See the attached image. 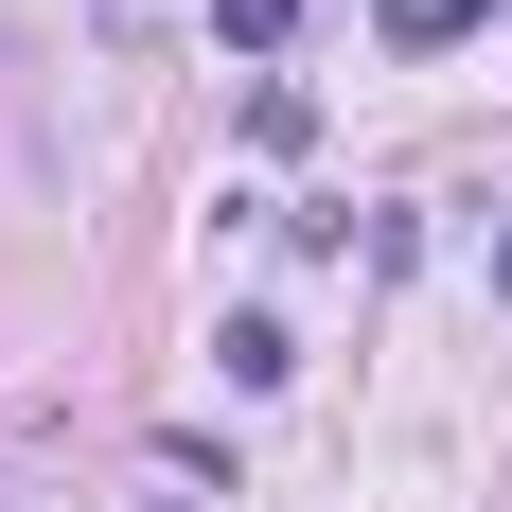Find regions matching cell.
I'll use <instances>...</instances> for the list:
<instances>
[{
    "label": "cell",
    "instance_id": "1",
    "mask_svg": "<svg viewBox=\"0 0 512 512\" xmlns=\"http://www.w3.org/2000/svg\"><path fill=\"white\" fill-rule=\"evenodd\" d=\"M212 354H230V389H283V371H301V336H283V318H230Z\"/></svg>",
    "mask_w": 512,
    "mask_h": 512
},
{
    "label": "cell",
    "instance_id": "2",
    "mask_svg": "<svg viewBox=\"0 0 512 512\" xmlns=\"http://www.w3.org/2000/svg\"><path fill=\"white\" fill-rule=\"evenodd\" d=\"M477 18H495V0H389V53H460Z\"/></svg>",
    "mask_w": 512,
    "mask_h": 512
},
{
    "label": "cell",
    "instance_id": "3",
    "mask_svg": "<svg viewBox=\"0 0 512 512\" xmlns=\"http://www.w3.org/2000/svg\"><path fill=\"white\" fill-rule=\"evenodd\" d=\"M212 36H230V53H283V36H301V0H212Z\"/></svg>",
    "mask_w": 512,
    "mask_h": 512
},
{
    "label": "cell",
    "instance_id": "4",
    "mask_svg": "<svg viewBox=\"0 0 512 512\" xmlns=\"http://www.w3.org/2000/svg\"><path fill=\"white\" fill-rule=\"evenodd\" d=\"M495 301H512V230H495Z\"/></svg>",
    "mask_w": 512,
    "mask_h": 512
}]
</instances>
